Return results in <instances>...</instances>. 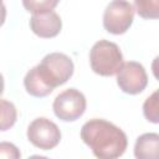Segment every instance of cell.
Listing matches in <instances>:
<instances>
[{
    "instance_id": "obj_11",
    "label": "cell",
    "mask_w": 159,
    "mask_h": 159,
    "mask_svg": "<svg viewBox=\"0 0 159 159\" xmlns=\"http://www.w3.org/2000/svg\"><path fill=\"white\" fill-rule=\"evenodd\" d=\"M17 119V111L14 103L0 99V132L10 129Z\"/></svg>"
},
{
    "instance_id": "obj_7",
    "label": "cell",
    "mask_w": 159,
    "mask_h": 159,
    "mask_svg": "<svg viewBox=\"0 0 159 159\" xmlns=\"http://www.w3.org/2000/svg\"><path fill=\"white\" fill-rule=\"evenodd\" d=\"M116 75L118 87L128 94H138L148 84V76L143 65L135 61L123 62Z\"/></svg>"
},
{
    "instance_id": "obj_8",
    "label": "cell",
    "mask_w": 159,
    "mask_h": 159,
    "mask_svg": "<svg viewBox=\"0 0 159 159\" xmlns=\"http://www.w3.org/2000/svg\"><path fill=\"white\" fill-rule=\"evenodd\" d=\"M62 27L61 17L55 11L43 14H32L30 19V29L35 35L42 39H51L60 34Z\"/></svg>"
},
{
    "instance_id": "obj_3",
    "label": "cell",
    "mask_w": 159,
    "mask_h": 159,
    "mask_svg": "<svg viewBox=\"0 0 159 159\" xmlns=\"http://www.w3.org/2000/svg\"><path fill=\"white\" fill-rule=\"evenodd\" d=\"M89 63L94 73L99 76H113L123 63V55L117 43L99 40L89 51Z\"/></svg>"
},
{
    "instance_id": "obj_5",
    "label": "cell",
    "mask_w": 159,
    "mask_h": 159,
    "mask_svg": "<svg viewBox=\"0 0 159 159\" xmlns=\"http://www.w3.org/2000/svg\"><path fill=\"white\" fill-rule=\"evenodd\" d=\"M86 97L76 88H68L61 92L53 101L52 108L55 116L63 122L78 119L86 111Z\"/></svg>"
},
{
    "instance_id": "obj_4",
    "label": "cell",
    "mask_w": 159,
    "mask_h": 159,
    "mask_svg": "<svg viewBox=\"0 0 159 159\" xmlns=\"http://www.w3.org/2000/svg\"><path fill=\"white\" fill-rule=\"evenodd\" d=\"M134 19V7L127 0H112L103 12V27L113 35L124 34Z\"/></svg>"
},
{
    "instance_id": "obj_13",
    "label": "cell",
    "mask_w": 159,
    "mask_h": 159,
    "mask_svg": "<svg viewBox=\"0 0 159 159\" xmlns=\"http://www.w3.org/2000/svg\"><path fill=\"white\" fill-rule=\"evenodd\" d=\"M60 0H22V5L26 11L31 14H43L53 11Z\"/></svg>"
},
{
    "instance_id": "obj_1",
    "label": "cell",
    "mask_w": 159,
    "mask_h": 159,
    "mask_svg": "<svg viewBox=\"0 0 159 159\" xmlns=\"http://www.w3.org/2000/svg\"><path fill=\"white\" fill-rule=\"evenodd\" d=\"M81 139L99 159H114L127 149L125 133L104 119H89L81 128Z\"/></svg>"
},
{
    "instance_id": "obj_15",
    "label": "cell",
    "mask_w": 159,
    "mask_h": 159,
    "mask_svg": "<svg viewBox=\"0 0 159 159\" xmlns=\"http://www.w3.org/2000/svg\"><path fill=\"white\" fill-rule=\"evenodd\" d=\"M21 157L16 145L9 142H0V159H19Z\"/></svg>"
},
{
    "instance_id": "obj_18",
    "label": "cell",
    "mask_w": 159,
    "mask_h": 159,
    "mask_svg": "<svg viewBox=\"0 0 159 159\" xmlns=\"http://www.w3.org/2000/svg\"><path fill=\"white\" fill-rule=\"evenodd\" d=\"M0 2H2V0H0Z\"/></svg>"
},
{
    "instance_id": "obj_2",
    "label": "cell",
    "mask_w": 159,
    "mask_h": 159,
    "mask_svg": "<svg viewBox=\"0 0 159 159\" xmlns=\"http://www.w3.org/2000/svg\"><path fill=\"white\" fill-rule=\"evenodd\" d=\"M37 73L42 81L52 89L66 83L73 75L72 60L62 52H52L46 55L36 66Z\"/></svg>"
},
{
    "instance_id": "obj_17",
    "label": "cell",
    "mask_w": 159,
    "mask_h": 159,
    "mask_svg": "<svg viewBox=\"0 0 159 159\" xmlns=\"http://www.w3.org/2000/svg\"><path fill=\"white\" fill-rule=\"evenodd\" d=\"M2 92H4V77L0 73V96L2 94Z\"/></svg>"
},
{
    "instance_id": "obj_6",
    "label": "cell",
    "mask_w": 159,
    "mask_h": 159,
    "mask_svg": "<svg viewBox=\"0 0 159 159\" xmlns=\"http://www.w3.org/2000/svg\"><path fill=\"white\" fill-rule=\"evenodd\" d=\"M27 139L39 149H53L61 140V132L56 123L40 117L34 119L27 128Z\"/></svg>"
},
{
    "instance_id": "obj_10",
    "label": "cell",
    "mask_w": 159,
    "mask_h": 159,
    "mask_svg": "<svg viewBox=\"0 0 159 159\" xmlns=\"http://www.w3.org/2000/svg\"><path fill=\"white\" fill-rule=\"evenodd\" d=\"M24 86L25 89L29 94H31L32 97H37V98H42L48 96L53 89L50 88L40 77V75L37 73L36 66L32 67L25 76L24 78Z\"/></svg>"
},
{
    "instance_id": "obj_16",
    "label": "cell",
    "mask_w": 159,
    "mask_h": 159,
    "mask_svg": "<svg viewBox=\"0 0 159 159\" xmlns=\"http://www.w3.org/2000/svg\"><path fill=\"white\" fill-rule=\"evenodd\" d=\"M5 19H6V7L2 2H0V26L5 22Z\"/></svg>"
},
{
    "instance_id": "obj_9",
    "label": "cell",
    "mask_w": 159,
    "mask_h": 159,
    "mask_svg": "<svg viewBox=\"0 0 159 159\" xmlns=\"http://www.w3.org/2000/svg\"><path fill=\"white\" fill-rule=\"evenodd\" d=\"M158 149L159 135L157 133H144L135 140L134 155L138 159H157Z\"/></svg>"
},
{
    "instance_id": "obj_12",
    "label": "cell",
    "mask_w": 159,
    "mask_h": 159,
    "mask_svg": "<svg viewBox=\"0 0 159 159\" xmlns=\"http://www.w3.org/2000/svg\"><path fill=\"white\" fill-rule=\"evenodd\" d=\"M137 14L143 19H158L159 0H134Z\"/></svg>"
},
{
    "instance_id": "obj_14",
    "label": "cell",
    "mask_w": 159,
    "mask_h": 159,
    "mask_svg": "<svg viewBox=\"0 0 159 159\" xmlns=\"http://www.w3.org/2000/svg\"><path fill=\"white\" fill-rule=\"evenodd\" d=\"M143 113L147 120L157 124L159 123V112H158V91L153 92L143 104Z\"/></svg>"
}]
</instances>
